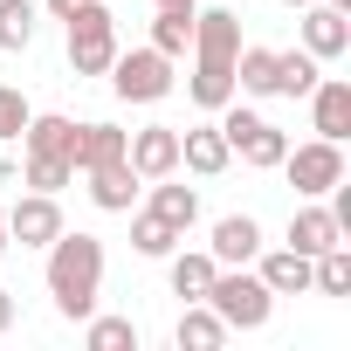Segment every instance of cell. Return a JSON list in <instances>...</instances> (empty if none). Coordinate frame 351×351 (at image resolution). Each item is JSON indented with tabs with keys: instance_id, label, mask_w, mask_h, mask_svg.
Segmentation results:
<instances>
[{
	"instance_id": "cell-1",
	"label": "cell",
	"mask_w": 351,
	"mask_h": 351,
	"mask_svg": "<svg viewBox=\"0 0 351 351\" xmlns=\"http://www.w3.org/2000/svg\"><path fill=\"white\" fill-rule=\"evenodd\" d=\"M234 56H241V14L234 8H207L193 14V104L221 110L234 104Z\"/></svg>"
},
{
	"instance_id": "cell-2",
	"label": "cell",
	"mask_w": 351,
	"mask_h": 351,
	"mask_svg": "<svg viewBox=\"0 0 351 351\" xmlns=\"http://www.w3.org/2000/svg\"><path fill=\"white\" fill-rule=\"evenodd\" d=\"M49 296H56V310L69 317V324H83L90 310H97V296H104V241L97 234H56L49 241Z\"/></svg>"
},
{
	"instance_id": "cell-3",
	"label": "cell",
	"mask_w": 351,
	"mask_h": 351,
	"mask_svg": "<svg viewBox=\"0 0 351 351\" xmlns=\"http://www.w3.org/2000/svg\"><path fill=\"white\" fill-rule=\"evenodd\" d=\"M200 303H214V317L228 324V330H262L269 324V310H276V296H269V282L241 262V269H214V282H207V296Z\"/></svg>"
},
{
	"instance_id": "cell-4",
	"label": "cell",
	"mask_w": 351,
	"mask_h": 351,
	"mask_svg": "<svg viewBox=\"0 0 351 351\" xmlns=\"http://www.w3.org/2000/svg\"><path fill=\"white\" fill-rule=\"evenodd\" d=\"M62 21H69V69L76 76H104L117 62V21H110V8H104V0H76Z\"/></svg>"
},
{
	"instance_id": "cell-5",
	"label": "cell",
	"mask_w": 351,
	"mask_h": 351,
	"mask_svg": "<svg viewBox=\"0 0 351 351\" xmlns=\"http://www.w3.org/2000/svg\"><path fill=\"white\" fill-rule=\"evenodd\" d=\"M221 138H228V152H241V165H255V172H276L282 152H289V138H282L262 110H241V104H221Z\"/></svg>"
},
{
	"instance_id": "cell-6",
	"label": "cell",
	"mask_w": 351,
	"mask_h": 351,
	"mask_svg": "<svg viewBox=\"0 0 351 351\" xmlns=\"http://www.w3.org/2000/svg\"><path fill=\"white\" fill-rule=\"evenodd\" d=\"M104 76H110V90H117L124 104H158V97H172V56H158V49H117V62H110Z\"/></svg>"
},
{
	"instance_id": "cell-7",
	"label": "cell",
	"mask_w": 351,
	"mask_h": 351,
	"mask_svg": "<svg viewBox=\"0 0 351 351\" xmlns=\"http://www.w3.org/2000/svg\"><path fill=\"white\" fill-rule=\"evenodd\" d=\"M276 172H289V186H296L303 200H324V193L344 180V145H337V138H310V145L282 152Z\"/></svg>"
},
{
	"instance_id": "cell-8",
	"label": "cell",
	"mask_w": 351,
	"mask_h": 351,
	"mask_svg": "<svg viewBox=\"0 0 351 351\" xmlns=\"http://www.w3.org/2000/svg\"><path fill=\"white\" fill-rule=\"evenodd\" d=\"M303 21H296V49H310L317 62H337L344 49H351V14H337V8H324V0H310V8H296Z\"/></svg>"
},
{
	"instance_id": "cell-9",
	"label": "cell",
	"mask_w": 351,
	"mask_h": 351,
	"mask_svg": "<svg viewBox=\"0 0 351 351\" xmlns=\"http://www.w3.org/2000/svg\"><path fill=\"white\" fill-rule=\"evenodd\" d=\"M62 234V207H56V193H21L14 207H8V241H21V248H49Z\"/></svg>"
},
{
	"instance_id": "cell-10",
	"label": "cell",
	"mask_w": 351,
	"mask_h": 351,
	"mask_svg": "<svg viewBox=\"0 0 351 351\" xmlns=\"http://www.w3.org/2000/svg\"><path fill=\"white\" fill-rule=\"evenodd\" d=\"M124 158H131L138 180H165V172H180V131L172 124H145V131L124 138Z\"/></svg>"
},
{
	"instance_id": "cell-11",
	"label": "cell",
	"mask_w": 351,
	"mask_h": 351,
	"mask_svg": "<svg viewBox=\"0 0 351 351\" xmlns=\"http://www.w3.org/2000/svg\"><path fill=\"white\" fill-rule=\"evenodd\" d=\"M310 131L317 138H351V83L344 76H317V90H310Z\"/></svg>"
},
{
	"instance_id": "cell-12",
	"label": "cell",
	"mask_w": 351,
	"mask_h": 351,
	"mask_svg": "<svg viewBox=\"0 0 351 351\" xmlns=\"http://www.w3.org/2000/svg\"><path fill=\"white\" fill-rule=\"evenodd\" d=\"M180 165H186V172H200V180H221V172L234 165V152H228L221 124H193V131H180Z\"/></svg>"
},
{
	"instance_id": "cell-13",
	"label": "cell",
	"mask_w": 351,
	"mask_h": 351,
	"mask_svg": "<svg viewBox=\"0 0 351 351\" xmlns=\"http://www.w3.org/2000/svg\"><path fill=\"white\" fill-rule=\"evenodd\" d=\"M207 255H214L221 269H241V262H255V255H262V228H255V214H228V221H214V241H207Z\"/></svg>"
},
{
	"instance_id": "cell-14",
	"label": "cell",
	"mask_w": 351,
	"mask_h": 351,
	"mask_svg": "<svg viewBox=\"0 0 351 351\" xmlns=\"http://www.w3.org/2000/svg\"><path fill=\"white\" fill-rule=\"evenodd\" d=\"M83 180H90V200L104 207V214H131V200H138V172H131V158H110V165H90L83 172Z\"/></svg>"
},
{
	"instance_id": "cell-15",
	"label": "cell",
	"mask_w": 351,
	"mask_h": 351,
	"mask_svg": "<svg viewBox=\"0 0 351 351\" xmlns=\"http://www.w3.org/2000/svg\"><path fill=\"white\" fill-rule=\"evenodd\" d=\"M337 241H344V228H337V214H330V207H317V200H310V207H296V214H289V248H296V255H324V248H337Z\"/></svg>"
},
{
	"instance_id": "cell-16",
	"label": "cell",
	"mask_w": 351,
	"mask_h": 351,
	"mask_svg": "<svg viewBox=\"0 0 351 351\" xmlns=\"http://www.w3.org/2000/svg\"><path fill=\"white\" fill-rule=\"evenodd\" d=\"M255 276L269 282V296H303V289H310V255H296V248H262V255H255Z\"/></svg>"
},
{
	"instance_id": "cell-17",
	"label": "cell",
	"mask_w": 351,
	"mask_h": 351,
	"mask_svg": "<svg viewBox=\"0 0 351 351\" xmlns=\"http://www.w3.org/2000/svg\"><path fill=\"white\" fill-rule=\"evenodd\" d=\"M172 337H180V351H221L228 344V324L214 317V303H186L180 324H172Z\"/></svg>"
},
{
	"instance_id": "cell-18",
	"label": "cell",
	"mask_w": 351,
	"mask_h": 351,
	"mask_svg": "<svg viewBox=\"0 0 351 351\" xmlns=\"http://www.w3.org/2000/svg\"><path fill=\"white\" fill-rule=\"evenodd\" d=\"M124 138H131V131H117V124H76V152H69V165H76V172L110 165V158H124Z\"/></svg>"
},
{
	"instance_id": "cell-19",
	"label": "cell",
	"mask_w": 351,
	"mask_h": 351,
	"mask_svg": "<svg viewBox=\"0 0 351 351\" xmlns=\"http://www.w3.org/2000/svg\"><path fill=\"white\" fill-rule=\"evenodd\" d=\"M145 186H152V214H158V221H172L180 234L200 221V193H193V186H180L172 172H165V180H145Z\"/></svg>"
},
{
	"instance_id": "cell-20",
	"label": "cell",
	"mask_w": 351,
	"mask_h": 351,
	"mask_svg": "<svg viewBox=\"0 0 351 351\" xmlns=\"http://www.w3.org/2000/svg\"><path fill=\"white\" fill-rule=\"evenodd\" d=\"M21 152H56V158H69V152H76V117H62V110H42V117H28V131H21Z\"/></svg>"
},
{
	"instance_id": "cell-21",
	"label": "cell",
	"mask_w": 351,
	"mask_h": 351,
	"mask_svg": "<svg viewBox=\"0 0 351 351\" xmlns=\"http://www.w3.org/2000/svg\"><path fill=\"white\" fill-rule=\"evenodd\" d=\"M324 76V62L310 49H276V97H310Z\"/></svg>"
},
{
	"instance_id": "cell-22",
	"label": "cell",
	"mask_w": 351,
	"mask_h": 351,
	"mask_svg": "<svg viewBox=\"0 0 351 351\" xmlns=\"http://www.w3.org/2000/svg\"><path fill=\"white\" fill-rule=\"evenodd\" d=\"M193 14H200V8H158V21H152V49L180 62V56L193 49Z\"/></svg>"
},
{
	"instance_id": "cell-23",
	"label": "cell",
	"mask_w": 351,
	"mask_h": 351,
	"mask_svg": "<svg viewBox=\"0 0 351 351\" xmlns=\"http://www.w3.org/2000/svg\"><path fill=\"white\" fill-rule=\"evenodd\" d=\"M214 255L207 248H186V255H172V296H186V303H200L207 296V282H214Z\"/></svg>"
},
{
	"instance_id": "cell-24",
	"label": "cell",
	"mask_w": 351,
	"mask_h": 351,
	"mask_svg": "<svg viewBox=\"0 0 351 351\" xmlns=\"http://www.w3.org/2000/svg\"><path fill=\"white\" fill-rule=\"evenodd\" d=\"M180 241H186V234L172 228V221H158L152 207H145V214H131V248H138V255H152V262H165V255L180 248Z\"/></svg>"
},
{
	"instance_id": "cell-25",
	"label": "cell",
	"mask_w": 351,
	"mask_h": 351,
	"mask_svg": "<svg viewBox=\"0 0 351 351\" xmlns=\"http://www.w3.org/2000/svg\"><path fill=\"white\" fill-rule=\"evenodd\" d=\"M234 90L241 97H276V49H241L234 56Z\"/></svg>"
},
{
	"instance_id": "cell-26",
	"label": "cell",
	"mask_w": 351,
	"mask_h": 351,
	"mask_svg": "<svg viewBox=\"0 0 351 351\" xmlns=\"http://www.w3.org/2000/svg\"><path fill=\"white\" fill-rule=\"evenodd\" d=\"M21 180H28L35 193H62V186L76 180V165L56 158V152H21Z\"/></svg>"
},
{
	"instance_id": "cell-27",
	"label": "cell",
	"mask_w": 351,
	"mask_h": 351,
	"mask_svg": "<svg viewBox=\"0 0 351 351\" xmlns=\"http://www.w3.org/2000/svg\"><path fill=\"white\" fill-rule=\"evenodd\" d=\"M83 324H90V330H83L90 351H138V324H131V317H97V310H90Z\"/></svg>"
},
{
	"instance_id": "cell-28",
	"label": "cell",
	"mask_w": 351,
	"mask_h": 351,
	"mask_svg": "<svg viewBox=\"0 0 351 351\" xmlns=\"http://www.w3.org/2000/svg\"><path fill=\"white\" fill-rule=\"evenodd\" d=\"M35 42V8H28V0H0V49H28Z\"/></svg>"
},
{
	"instance_id": "cell-29",
	"label": "cell",
	"mask_w": 351,
	"mask_h": 351,
	"mask_svg": "<svg viewBox=\"0 0 351 351\" xmlns=\"http://www.w3.org/2000/svg\"><path fill=\"white\" fill-rule=\"evenodd\" d=\"M28 117H35V110H28V97L0 83V145H14V138L28 131Z\"/></svg>"
},
{
	"instance_id": "cell-30",
	"label": "cell",
	"mask_w": 351,
	"mask_h": 351,
	"mask_svg": "<svg viewBox=\"0 0 351 351\" xmlns=\"http://www.w3.org/2000/svg\"><path fill=\"white\" fill-rule=\"evenodd\" d=\"M8 324H14V296H8V289H0V330H8Z\"/></svg>"
},
{
	"instance_id": "cell-31",
	"label": "cell",
	"mask_w": 351,
	"mask_h": 351,
	"mask_svg": "<svg viewBox=\"0 0 351 351\" xmlns=\"http://www.w3.org/2000/svg\"><path fill=\"white\" fill-rule=\"evenodd\" d=\"M69 8H76V0H49V14H69Z\"/></svg>"
},
{
	"instance_id": "cell-32",
	"label": "cell",
	"mask_w": 351,
	"mask_h": 351,
	"mask_svg": "<svg viewBox=\"0 0 351 351\" xmlns=\"http://www.w3.org/2000/svg\"><path fill=\"white\" fill-rule=\"evenodd\" d=\"M0 248H8V207H0Z\"/></svg>"
},
{
	"instance_id": "cell-33",
	"label": "cell",
	"mask_w": 351,
	"mask_h": 351,
	"mask_svg": "<svg viewBox=\"0 0 351 351\" xmlns=\"http://www.w3.org/2000/svg\"><path fill=\"white\" fill-rule=\"evenodd\" d=\"M158 8H193V0H158Z\"/></svg>"
},
{
	"instance_id": "cell-34",
	"label": "cell",
	"mask_w": 351,
	"mask_h": 351,
	"mask_svg": "<svg viewBox=\"0 0 351 351\" xmlns=\"http://www.w3.org/2000/svg\"><path fill=\"white\" fill-rule=\"evenodd\" d=\"M282 8H310V0H282Z\"/></svg>"
}]
</instances>
